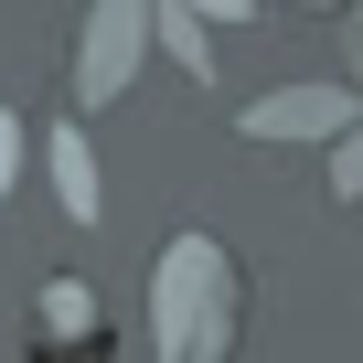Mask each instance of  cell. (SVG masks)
Masks as SVG:
<instances>
[{
  "label": "cell",
  "mask_w": 363,
  "mask_h": 363,
  "mask_svg": "<svg viewBox=\"0 0 363 363\" xmlns=\"http://www.w3.org/2000/svg\"><path fill=\"white\" fill-rule=\"evenodd\" d=\"M54 182H65V203H75V214H96V160H86L75 128H54Z\"/></svg>",
  "instance_id": "obj_3"
},
{
  "label": "cell",
  "mask_w": 363,
  "mask_h": 363,
  "mask_svg": "<svg viewBox=\"0 0 363 363\" xmlns=\"http://www.w3.org/2000/svg\"><path fill=\"white\" fill-rule=\"evenodd\" d=\"M150 43V0H107V11H96V33H86V96H118L128 86V54Z\"/></svg>",
  "instance_id": "obj_2"
},
{
  "label": "cell",
  "mask_w": 363,
  "mask_h": 363,
  "mask_svg": "<svg viewBox=\"0 0 363 363\" xmlns=\"http://www.w3.org/2000/svg\"><path fill=\"white\" fill-rule=\"evenodd\" d=\"M33 352H43V363H96V352H107V320H96V299H86L75 278H43V289H33Z\"/></svg>",
  "instance_id": "obj_1"
},
{
  "label": "cell",
  "mask_w": 363,
  "mask_h": 363,
  "mask_svg": "<svg viewBox=\"0 0 363 363\" xmlns=\"http://www.w3.org/2000/svg\"><path fill=\"white\" fill-rule=\"evenodd\" d=\"M0 182H11V107H0Z\"/></svg>",
  "instance_id": "obj_4"
}]
</instances>
